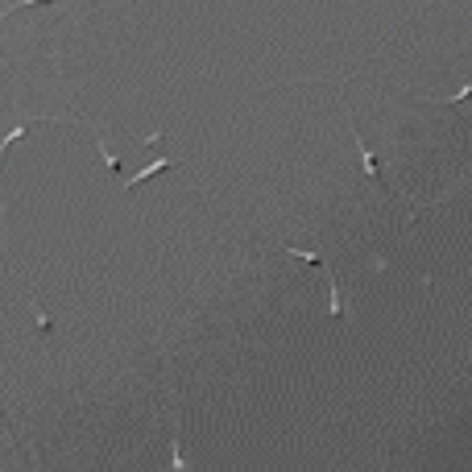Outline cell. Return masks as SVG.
I'll return each mask as SVG.
<instances>
[{
  "label": "cell",
  "instance_id": "obj_2",
  "mask_svg": "<svg viewBox=\"0 0 472 472\" xmlns=\"http://www.w3.org/2000/svg\"><path fill=\"white\" fill-rule=\"evenodd\" d=\"M352 120V116H348ZM352 141H356V149H361V170H365V179H381V166H377V158L369 153V145L361 141V133H356V120H352Z\"/></svg>",
  "mask_w": 472,
  "mask_h": 472
},
{
  "label": "cell",
  "instance_id": "obj_5",
  "mask_svg": "<svg viewBox=\"0 0 472 472\" xmlns=\"http://www.w3.org/2000/svg\"><path fill=\"white\" fill-rule=\"evenodd\" d=\"M99 158H104V166H108V170H116V166H120V162H116V153H112L104 141H99Z\"/></svg>",
  "mask_w": 472,
  "mask_h": 472
},
{
  "label": "cell",
  "instance_id": "obj_6",
  "mask_svg": "<svg viewBox=\"0 0 472 472\" xmlns=\"http://www.w3.org/2000/svg\"><path fill=\"white\" fill-rule=\"evenodd\" d=\"M25 4H50V0H13V4L4 8V17H13V13H17V8H25ZM4 17H0V21H4Z\"/></svg>",
  "mask_w": 472,
  "mask_h": 472
},
{
  "label": "cell",
  "instance_id": "obj_3",
  "mask_svg": "<svg viewBox=\"0 0 472 472\" xmlns=\"http://www.w3.org/2000/svg\"><path fill=\"white\" fill-rule=\"evenodd\" d=\"M286 257H303L307 265H324V257H319V253H303V249H294V244H286Z\"/></svg>",
  "mask_w": 472,
  "mask_h": 472
},
{
  "label": "cell",
  "instance_id": "obj_4",
  "mask_svg": "<svg viewBox=\"0 0 472 472\" xmlns=\"http://www.w3.org/2000/svg\"><path fill=\"white\" fill-rule=\"evenodd\" d=\"M472 99V83H464V88H460V92L452 95V99H439V104H447V108H456V104H468Z\"/></svg>",
  "mask_w": 472,
  "mask_h": 472
},
{
  "label": "cell",
  "instance_id": "obj_1",
  "mask_svg": "<svg viewBox=\"0 0 472 472\" xmlns=\"http://www.w3.org/2000/svg\"><path fill=\"white\" fill-rule=\"evenodd\" d=\"M174 166H179V162H170V158H153V162H149V166H141V170H137L133 179H125V183H120V190H133L137 183L153 179V174H162V170H174Z\"/></svg>",
  "mask_w": 472,
  "mask_h": 472
}]
</instances>
